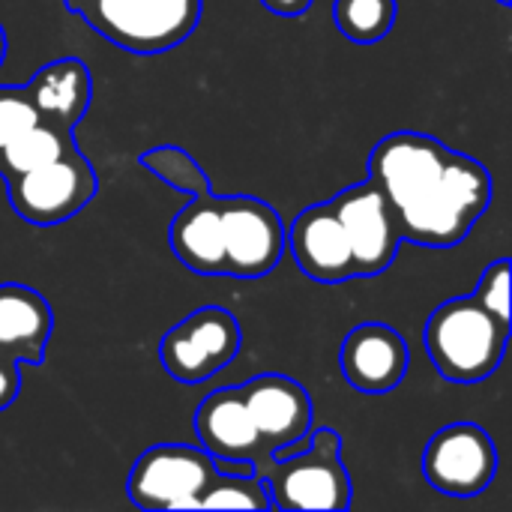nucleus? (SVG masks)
<instances>
[{"label": "nucleus", "instance_id": "1", "mask_svg": "<svg viewBox=\"0 0 512 512\" xmlns=\"http://www.w3.org/2000/svg\"><path fill=\"white\" fill-rule=\"evenodd\" d=\"M369 180L387 198L402 240L426 249L462 243L489 210L495 186L483 162L426 132H390L369 159Z\"/></svg>", "mask_w": 512, "mask_h": 512}, {"label": "nucleus", "instance_id": "2", "mask_svg": "<svg viewBox=\"0 0 512 512\" xmlns=\"http://www.w3.org/2000/svg\"><path fill=\"white\" fill-rule=\"evenodd\" d=\"M126 495L138 510H273L255 474H225L198 444L147 447L126 480Z\"/></svg>", "mask_w": 512, "mask_h": 512}, {"label": "nucleus", "instance_id": "3", "mask_svg": "<svg viewBox=\"0 0 512 512\" xmlns=\"http://www.w3.org/2000/svg\"><path fill=\"white\" fill-rule=\"evenodd\" d=\"M512 324L486 312L474 294L450 297L426 321V354L435 372L450 384H477L492 378L507 354Z\"/></svg>", "mask_w": 512, "mask_h": 512}, {"label": "nucleus", "instance_id": "4", "mask_svg": "<svg viewBox=\"0 0 512 512\" xmlns=\"http://www.w3.org/2000/svg\"><path fill=\"white\" fill-rule=\"evenodd\" d=\"M261 477L270 507L297 510H351L354 486L342 462V435L336 429H315L306 444L288 456H270L252 468Z\"/></svg>", "mask_w": 512, "mask_h": 512}, {"label": "nucleus", "instance_id": "5", "mask_svg": "<svg viewBox=\"0 0 512 512\" xmlns=\"http://www.w3.org/2000/svg\"><path fill=\"white\" fill-rule=\"evenodd\" d=\"M204 0H75L93 33L132 54H162L186 42L201 21Z\"/></svg>", "mask_w": 512, "mask_h": 512}, {"label": "nucleus", "instance_id": "6", "mask_svg": "<svg viewBox=\"0 0 512 512\" xmlns=\"http://www.w3.org/2000/svg\"><path fill=\"white\" fill-rule=\"evenodd\" d=\"M9 207L36 228H54L78 216L99 189L90 159L72 147L63 156L3 183Z\"/></svg>", "mask_w": 512, "mask_h": 512}, {"label": "nucleus", "instance_id": "7", "mask_svg": "<svg viewBox=\"0 0 512 512\" xmlns=\"http://www.w3.org/2000/svg\"><path fill=\"white\" fill-rule=\"evenodd\" d=\"M240 345V321L222 306H201L162 336L159 360L174 381L204 384L234 363Z\"/></svg>", "mask_w": 512, "mask_h": 512}, {"label": "nucleus", "instance_id": "8", "mask_svg": "<svg viewBox=\"0 0 512 512\" xmlns=\"http://www.w3.org/2000/svg\"><path fill=\"white\" fill-rule=\"evenodd\" d=\"M426 483L450 498H477L498 477V450L477 423H450L438 429L423 450Z\"/></svg>", "mask_w": 512, "mask_h": 512}, {"label": "nucleus", "instance_id": "9", "mask_svg": "<svg viewBox=\"0 0 512 512\" xmlns=\"http://www.w3.org/2000/svg\"><path fill=\"white\" fill-rule=\"evenodd\" d=\"M225 276L264 279L285 255L282 216L255 195H219Z\"/></svg>", "mask_w": 512, "mask_h": 512}, {"label": "nucleus", "instance_id": "10", "mask_svg": "<svg viewBox=\"0 0 512 512\" xmlns=\"http://www.w3.org/2000/svg\"><path fill=\"white\" fill-rule=\"evenodd\" d=\"M330 207L348 237L357 279L381 276L396 261L399 246H402V234L396 228V219L381 189L372 180L354 183L336 192L330 198Z\"/></svg>", "mask_w": 512, "mask_h": 512}, {"label": "nucleus", "instance_id": "11", "mask_svg": "<svg viewBox=\"0 0 512 512\" xmlns=\"http://www.w3.org/2000/svg\"><path fill=\"white\" fill-rule=\"evenodd\" d=\"M192 432L198 444L216 459V468L225 474H252L255 465L270 459L246 405L240 387H219L204 396L195 408Z\"/></svg>", "mask_w": 512, "mask_h": 512}, {"label": "nucleus", "instance_id": "12", "mask_svg": "<svg viewBox=\"0 0 512 512\" xmlns=\"http://www.w3.org/2000/svg\"><path fill=\"white\" fill-rule=\"evenodd\" d=\"M237 387L267 453L276 456L279 450L300 444L312 432V396L297 378L267 372Z\"/></svg>", "mask_w": 512, "mask_h": 512}, {"label": "nucleus", "instance_id": "13", "mask_svg": "<svg viewBox=\"0 0 512 512\" xmlns=\"http://www.w3.org/2000/svg\"><path fill=\"white\" fill-rule=\"evenodd\" d=\"M411 366L408 342L381 321L357 324L339 345V372L363 396L393 393Z\"/></svg>", "mask_w": 512, "mask_h": 512}, {"label": "nucleus", "instance_id": "14", "mask_svg": "<svg viewBox=\"0 0 512 512\" xmlns=\"http://www.w3.org/2000/svg\"><path fill=\"white\" fill-rule=\"evenodd\" d=\"M285 252L294 255L297 267L312 282L342 285L357 279L348 237L330 201L306 207L303 213H297L291 225H285Z\"/></svg>", "mask_w": 512, "mask_h": 512}, {"label": "nucleus", "instance_id": "15", "mask_svg": "<svg viewBox=\"0 0 512 512\" xmlns=\"http://www.w3.org/2000/svg\"><path fill=\"white\" fill-rule=\"evenodd\" d=\"M168 246L174 258L195 276H225L222 207L213 189L189 195L183 210L171 219Z\"/></svg>", "mask_w": 512, "mask_h": 512}, {"label": "nucleus", "instance_id": "16", "mask_svg": "<svg viewBox=\"0 0 512 512\" xmlns=\"http://www.w3.org/2000/svg\"><path fill=\"white\" fill-rule=\"evenodd\" d=\"M54 330V312L48 300L21 282H0V351L18 363L39 366Z\"/></svg>", "mask_w": 512, "mask_h": 512}, {"label": "nucleus", "instance_id": "17", "mask_svg": "<svg viewBox=\"0 0 512 512\" xmlns=\"http://www.w3.org/2000/svg\"><path fill=\"white\" fill-rule=\"evenodd\" d=\"M24 87L39 117L69 132H75L93 102V75L78 57H60L45 63Z\"/></svg>", "mask_w": 512, "mask_h": 512}, {"label": "nucleus", "instance_id": "18", "mask_svg": "<svg viewBox=\"0 0 512 512\" xmlns=\"http://www.w3.org/2000/svg\"><path fill=\"white\" fill-rule=\"evenodd\" d=\"M72 147H75V132L39 120L36 126L24 129L18 138H12L0 150V180L6 183V180L18 177L24 171H33V168L63 156Z\"/></svg>", "mask_w": 512, "mask_h": 512}, {"label": "nucleus", "instance_id": "19", "mask_svg": "<svg viewBox=\"0 0 512 512\" xmlns=\"http://www.w3.org/2000/svg\"><path fill=\"white\" fill-rule=\"evenodd\" d=\"M399 15V0H333L336 30L354 45L387 39Z\"/></svg>", "mask_w": 512, "mask_h": 512}, {"label": "nucleus", "instance_id": "20", "mask_svg": "<svg viewBox=\"0 0 512 512\" xmlns=\"http://www.w3.org/2000/svg\"><path fill=\"white\" fill-rule=\"evenodd\" d=\"M138 162L147 171H153L162 183H168L171 189H177V192L198 195V192H207L210 189V180H207L204 168L183 147H177V144H162V147L144 150Z\"/></svg>", "mask_w": 512, "mask_h": 512}, {"label": "nucleus", "instance_id": "21", "mask_svg": "<svg viewBox=\"0 0 512 512\" xmlns=\"http://www.w3.org/2000/svg\"><path fill=\"white\" fill-rule=\"evenodd\" d=\"M42 117L27 93V87H0V150L18 138L24 129L36 126Z\"/></svg>", "mask_w": 512, "mask_h": 512}, {"label": "nucleus", "instance_id": "22", "mask_svg": "<svg viewBox=\"0 0 512 512\" xmlns=\"http://www.w3.org/2000/svg\"><path fill=\"white\" fill-rule=\"evenodd\" d=\"M510 258H498L495 264H489L486 270H483V276H480V282H477V288H474V297H477V303L486 309V312H492L498 321H510Z\"/></svg>", "mask_w": 512, "mask_h": 512}, {"label": "nucleus", "instance_id": "23", "mask_svg": "<svg viewBox=\"0 0 512 512\" xmlns=\"http://www.w3.org/2000/svg\"><path fill=\"white\" fill-rule=\"evenodd\" d=\"M18 366L21 363L12 354L0 351V411H6L21 393V369Z\"/></svg>", "mask_w": 512, "mask_h": 512}, {"label": "nucleus", "instance_id": "24", "mask_svg": "<svg viewBox=\"0 0 512 512\" xmlns=\"http://www.w3.org/2000/svg\"><path fill=\"white\" fill-rule=\"evenodd\" d=\"M267 12L273 15H282V18H300L309 12L312 0H261Z\"/></svg>", "mask_w": 512, "mask_h": 512}, {"label": "nucleus", "instance_id": "25", "mask_svg": "<svg viewBox=\"0 0 512 512\" xmlns=\"http://www.w3.org/2000/svg\"><path fill=\"white\" fill-rule=\"evenodd\" d=\"M6 30H3V24H0V66H3V60H6Z\"/></svg>", "mask_w": 512, "mask_h": 512}, {"label": "nucleus", "instance_id": "26", "mask_svg": "<svg viewBox=\"0 0 512 512\" xmlns=\"http://www.w3.org/2000/svg\"><path fill=\"white\" fill-rule=\"evenodd\" d=\"M498 3H501V6H510V0H498Z\"/></svg>", "mask_w": 512, "mask_h": 512}]
</instances>
